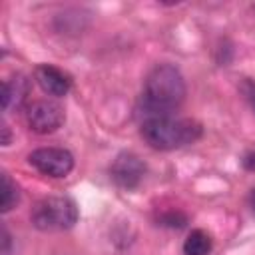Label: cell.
Instances as JSON below:
<instances>
[{
    "instance_id": "cell-1",
    "label": "cell",
    "mask_w": 255,
    "mask_h": 255,
    "mask_svg": "<svg viewBox=\"0 0 255 255\" xmlns=\"http://www.w3.org/2000/svg\"><path fill=\"white\" fill-rule=\"evenodd\" d=\"M185 100V80L181 72L171 64H157L149 70L143 92L135 104V118L139 124L175 116L177 108Z\"/></svg>"
},
{
    "instance_id": "cell-2",
    "label": "cell",
    "mask_w": 255,
    "mask_h": 255,
    "mask_svg": "<svg viewBox=\"0 0 255 255\" xmlns=\"http://www.w3.org/2000/svg\"><path fill=\"white\" fill-rule=\"evenodd\" d=\"M201 124L189 118H157L139 124V133L145 143L159 151H171L195 143L201 137Z\"/></svg>"
},
{
    "instance_id": "cell-3",
    "label": "cell",
    "mask_w": 255,
    "mask_h": 255,
    "mask_svg": "<svg viewBox=\"0 0 255 255\" xmlns=\"http://www.w3.org/2000/svg\"><path fill=\"white\" fill-rule=\"evenodd\" d=\"M30 221L40 231H64L78 221V207L70 197H44L32 207Z\"/></svg>"
},
{
    "instance_id": "cell-4",
    "label": "cell",
    "mask_w": 255,
    "mask_h": 255,
    "mask_svg": "<svg viewBox=\"0 0 255 255\" xmlns=\"http://www.w3.org/2000/svg\"><path fill=\"white\" fill-rule=\"evenodd\" d=\"M26 124L40 135L54 133L64 124V108L54 100H36L26 108Z\"/></svg>"
},
{
    "instance_id": "cell-5",
    "label": "cell",
    "mask_w": 255,
    "mask_h": 255,
    "mask_svg": "<svg viewBox=\"0 0 255 255\" xmlns=\"http://www.w3.org/2000/svg\"><path fill=\"white\" fill-rule=\"evenodd\" d=\"M28 161L50 177H66L74 167V155L64 147H38L28 155Z\"/></svg>"
},
{
    "instance_id": "cell-6",
    "label": "cell",
    "mask_w": 255,
    "mask_h": 255,
    "mask_svg": "<svg viewBox=\"0 0 255 255\" xmlns=\"http://www.w3.org/2000/svg\"><path fill=\"white\" fill-rule=\"evenodd\" d=\"M110 173H112V179L116 181V185H120L124 189H133L143 179L145 165L133 153H120L116 157V161L112 163Z\"/></svg>"
},
{
    "instance_id": "cell-7",
    "label": "cell",
    "mask_w": 255,
    "mask_h": 255,
    "mask_svg": "<svg viewBox=\"0 0 255 255\" xmlns=\"http://www.w3.org/2000/svg\"><path fill=\"white\" fill-rule=\"evenodd\" d=\"M34 78L42 92H46L52 98H64L72 88V78L52 64H40L34 70Z\"/></svg>"
},
{
    "instance_id": "cell-8",
    "label": "cell",
    "mask_w": 255,
    "mask_h": 255,
    "mask_svg": "<svg viewBox=\"0 0 255 255\" xmlns=\"http://www.w3.org/2000/svg\"><path fill=\"white\" fill-rule=\"evenodd\" d=\"M28 92H30V84H28L26 76L16 74V76L4 80V84H2V110L4 112L18 110L24 104Z\"/></svg>"
},
{
    "instance_id": "cell-9",
    "label": "cell",
    "mask_w": 255,
    "mask_h": 255,
    "mask_svg": "<svg viewBox=\"0 0 255 255\" xmlns=\"http://www.w3.org/2000/svg\"><path fill=\"white\" fill-rule=\"evenodd\" d=\"M213 247V239L203 229H193L185 241H183V253L185 255H207Z\"/></svg>"
},
{
    "instance_id": "cell-10",
    "label": "cell",
    "mask_w": 255,
    "mask_h": 255,
    "mask_svg": "<svg viewBox=\"0 0 255 255\" xmlns=\"http://www.w3.org/2000/svg\"><path fill=\"white\" fill-rule=\"evenodd\" d=\"M18 197H20L18 185L12 181V177L8 173H2V203H0L2 213H8L18 203Z\"/></svg>"
},
{
    "instance_id": "cell-11",
    "label": "cell",
    "mask_w": 255,
    "mask_h": 255,
    "mask_svg": "<svg viewBox=\"0 0 255 255\" xmlns=\"http://www.w3.org/2000/svg\"><path fill=\"white\" fill-rule=\"evenodd\" d=\"M159 225H165V227H183L185 223H187V217L183 215V213H179V211H169V213H165V215H161L159 217Z\"/></svg>"
},
{
    "instance_id": "cell-12",
    "label": "cell",
    "mask_w": 255,
    "mask_h": 255,
    "mask_svg": "<svg viewBox=\"0 0 255 255\" xmlns=\"http://www.w3.org/2000/svg\"><path fill=\"white\" fill-rule=\"evenodd\" d=\"M241 92H243L245 100L251 104V108L255 110V82H251V80H243V84H241Z\"/></svg>"
},
{
    "instance_id": "cell-13",
    "label": "cell",
    "mask_w": 255,
    "mask_h": 255,
    "mask_svg": "<svg viewBox=\"0 0 255 255\" xmlns=\"http://www.w3.org/2000/svg\"><path fill=\"white\" fill-rule=\"evenodd\" d=\"M243 165H245V169H255V149L249 151V153L243 157Z\"/></svg>"
},
{
    "instance_id": "cell-14",
    "label": "cell",
    "mask_w": 255,
    "mask_h": 255,
    "mask_svg": "<svg viewBox=\"0 0 255 255\" xmlns=\"http://www.w3.org/2000/svg\"><path fill=\"white\" fill-rule=\"evenodd\" d=\"M2 235H4V247H2V255H10V233H8V229H6V227L2 229Z\"/></svg>"
},
{
    "instance_id": "cell-15",
    "label": "cell",
    "mask_w": 255,
    "mask_h": 255,
    "mask_svg": "<svg viewBox=\"0 0 255 255\" xmlns=\"http://www.w3.org/2000/svg\"><path fill=\"white\" fill-rule=\"evenodd\" d=\"M2 133H4V137H2V145H8V143H10V129H8L6 124L2 126Z\"/></svg>"
},
{
    "instance_id": "cell-16",
    "label": "cell",
    "mask_w": 255,
    "mask_h": 255,
    "mask_svg": "<svg viewBox=\"0 0 255 255\" xmlns=\"http://www.w3.org/2000/svg\"><path fill=\"white\" fill-rule=\"evenodd\" d=\"M249 205H251L253 211H255V189H251V193H249Z\"/></svg>"
}]
</instances>
